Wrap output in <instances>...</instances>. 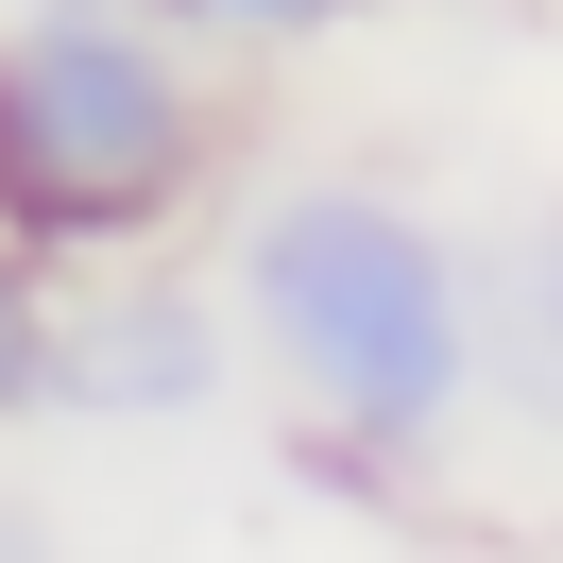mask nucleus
I'll return each instance as SVG.
<instances>
[{
  "label": "nucleus",
  "instance_id": "nucleus-3",
  "mask_svg": "<svg viewBox=\"0 0 563 563\" xmlns=\"http://www.w3.org/2000/svg\"><path fill=\"white\" fill-rule=\"evenodd\" d=\"M222 376H240V342H222L206 274H103L52 308V410L86 427H188Z\"/></svg>",
  "mask_w": 563,
  "mask_h": 563
},
{
  "label": "nucleus",
  "instance_id": "nucleus-2",
  "mask_svg": "<svg viewBox=\"0 0 563 563\" xmlns=\"http://www.w3.org/2000/svg\"><path fill=\"white\" fill-rule=\"evenodd\" d=\"M222 86L154 0H0V240L18 256H137L206 206Z\"/></svg>",
  "mask_w": 563,
  "mask_h": 563
},
{
  "label": "nucleus",
  "instance_id": "nucleus-7",
  "mask_svg": "<svg viewBox=\"0 0 563 563\" xmlns=\"http://www.w3.org/2000/svg\"><path fill=\"white\" fill-rule=\"evenodd\" d=\"M0 563H69V529H52L35 495H0Z\"/></svg>",
  "mask_w": 563,
  "mask_h": 563
},
{
  "label": "nucleus",
  "instance_id": "nucleus-6",
  "mask_svg": "<svg viewBox=\"0 0 563 563\" xmlns=\"http://www.w3.org/2000/svg\"><path fill=\"white\" fill-rule=\"evenodd\" d=\"M52 308H69V290H52V256L0 240V427H35V410H52Z\"/></svg>",
  "mask_w": 563,
  "mask_h": 563
},
{
  "label": "nucleus",
  "instance_id": "nucleus-1",
  "mask_svg": "<svg viewBox=\"0 0 563 563\" xmlns=\"http://www.w3.org/2000/svg\"><path fill=\"white\" fill-rule=\"evenodd\" d=\"M222 308L308 410V461L342 495L410 478L478 410V256L376 172H274L222 222Z\"/></svg>",
  "mask_w": 563,
  "mask_h": 563
},
{
  "label": "nucleus",
  "instance_id": "nucleus-5",
  "mask_svg": "<svg viewBox=\"0 0 563 563\" xmlns=\"http://www.w3.org/2000/svg\"><path fill=\"white\" fill-rule=\"evenodd\" d=\"M188 52H324V35H358L376 0H154Z\"/></svg>",
  "mask_w": 563,
  "mask_h": 563
},
{
  "label": "nucleus",
  "instance_id": "nucleus-4",
  "mask_svg": "<svg viewBox=\"0 0 563 563\" xmlns=\"http://www.w3.org/2000/svg\"><path fill=\"white\" fill-rule=\"evenodd\" d=\"M478 376L529 393V410L563 427V222H547V240H512V256L478 274Z\"/></svg>",
  "mask_w": 563,
  "mask_h": 563
}]
</instances>
